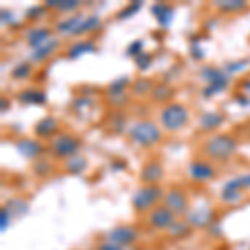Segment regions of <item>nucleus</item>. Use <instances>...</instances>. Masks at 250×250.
<instances>
[{
    "instance_id": "nucleus-12",
    "label": "nucleus",
    "mask_w": 250,
    "mask_h": 250,
    "mask_svg": "<svg viewBox=\"0 0 250 250\" xmlns=\"http://www.w3.org/2000/svg\"><path fill=\"white\" fill-rule=\"evenodd\" d=\"M15 148L20 155H23L25 159H37L43 154V145L35 139H20L15 142Z\"/></svg>"
},
{
    "instance_id": "nucleus-25",
    "label": "nucleus",
    "mask_w": 250,
    "mask_h": 250,
    "mask_svg": "<svg viewBox=\"0 0 250 250\" xmlns=\"http://www.w3.org/2000/svg\"><path fill=\"white\" fill-rule=\"evenodd\" d=\"M244 188H250V173H244V175H239L235 179H230L224 185V190L242 192Z\"/></svg>"
},
{
    "instance_id": "nucleus-44",
    "label": "nucleus",
    "mask_w": 250,
    "mask_h": 250,
    "mask_svg": "<svg viewBox=\"0 0 250 250\" xmlns=\"http://www.w3.org/2000/svg\"><path fill=\"white\" fill-rule=\"evenodd\" d=\"M12 20H14V17H12V14H10V12H5V10H2V22L3 23H10L12 22Z\"/></svg>"
},
{
    "instance_id": "nucleus-2",
    "label": "nucleus",
    "mask_w": 250,
    "mask_h": 250,
    "mask_svg": "<svg viewBox=\"0 0 250 250\" xmlns=\"http://www.w3.org/2000/svg\"><path fill=\"white\" fill-rule=\"evenodd\" d=\"M237 140L229 134L213 135L204 144V154L213 160H227L235 154Z\"/></svg>"
},
{
    "instance_id": "nucleus-45",
    "label": "nucleus",
    "mask_w": 250,
    "mask_h": 250,
    "mask_svg": "<svg viewBox=\"0 0 250 250\" xmlns=\"http://www.w3.org/2000/svg\"><path fill=\"white\" fill-rule=\"evenodd\" d=\"M237 102H240L242 105H249L250 100L247 99V97H242V95H239V97H237Z\"/></svg>"
},
{
    "instance_id": "nucleus-32",
    "label": "nucleus",
    "mask_w": 250,
    "mask_h": 250,
    "mask_svg": "<svg viewBox=\"0 0 250 250\" xmlns=\"http://www.w3.org/2000/svg\"><path fill=\"white\" fill-rule=\"evenodd\" d=\"M7 210H9L10 213H14V215H22V213H25L27 212V204L23 202V200H19V199H15V200H10L9 204H7Z\"/></svg>"
},
{
    "instance_id": "nucleus-19",
    "label": "nucleus",
    "mask_w": 250,
    "mask_h": 250,
    "mask_svg": "<svg viewBox=\"0 0 250 250\" xmlns=\"http://www.w3.org/2000/svg\"><path fill=\"white\" fill-rule=\"evenodd\" d=\"M95 50H97V47L92 40H79V42L72 43V45L68 47L67 55L70 59H79V57H82V55L92 54V52H95Z\"/></svg>"
},
{
    "instance_id": "nucleus-46",
    "label": "nucleus",
    "mask_w": 250,
    "mask_h": 250,
    "mask_svg": "<svg viewBox=\"0 0 250 250\" xmlns=\"http://www.w3.org/2000/svg\"><path fill=\"white\" fill-rule=\"evenodd\" d=\"M7 108H9V100L2 99V112H5Z\"/></svg>"
},
{
    "instance_id": "nucleus-9",
    "label": "nucleus",
    "mask_w": 250,
    "mask_h": 250,
    "mask_svg": "<svg viewBox=\"0 0 250 250\" xmlns=\"http://www.w3.org/2000/svg\"><path fill=\"white\" fill-rule=\"evenodd\" d=\"M137 239H139V232L130 225H119V227H114L107 233V240L114 242V244L120 245L124 249L134 245Z\"/></svg>"
},
{
    "instance_id": "nucleus-30",
    "label": "nucleus",
    "mask_w": 250,
    "mask_h": 250,
    "mask_svg": "<svg viewBox=\"0 0 250 250\" xmlns=\"http://www.w3.org/2000/svg\"><path fill=\"white\" fill-rule=\"evenodd\" d=\"M152 88H154V83L150 80H137V82L132 83V92L134 95H145V94H150Z\"/></svg>"
},
{
    "instance_id": "nucleus-5",
    "label": "nucleus",
    "mask_w": 250,
    "mask_h": 250,
    "mask_svg": "<svg viewBox=\"0 0 250 250\" xmlns=\"http://www.w3.org/2000/svg\"><path fill=\"white\" fill-rule=\"evenodd\" d=\"M200 77H202L205 82H207V87L202 90V95L205 99H210L219 92H224L225 88L229 87V79L227 75L224 74V70L215 67H204L200 70Z\"/></svg>"
},
{
    "instance_id": "nucleus-26",
    "label": "nucleus",
    "mask_w": 250,
    "mask_h": 250,
    "mask_svg": "<svg viewBox=\"0 0 250 250\" xmlns=\"http://www.w3.org/2000/svg\"><path fill=\"white\" fill-rule=\"evenodd\" d=\"M150 95L155 102L162 104V102H167V100L173 95V90H172L170 85H167V83H159V85H155L154 88H152Z\"/></svg>"
},
{
    "instance_id": "nucleus-6",
    "label": "nucleus",
    "mask_w": 250,
    "mask_h": 250,
    "mask_svg": "<svg viewBox=\"0 0 250 250\" xmlns=\"http://www.w3.org/2000/svg\"><path fill=\"white\" fill-rule=\"evenodd\" d=\"M79 148L80 140L72 134H59L50 142V152L57 159H70V157L77 155Z\"/></svg>"
},
{
    "instance_id": "nucleus-35",
    "label": "nucleus",
    "mask_w": 250,
    "mask_h": 250,
    "mask_svg": "<svg viewBox=\"0 0 250 250\" xmlns=\"http://www.w3.org/2000/svg\"><path fill=\"white\" fill-rule=\"evenodd\" d=\"M142 52H144V40H134V42L127 47V54L134 59L139 57Z\"/></svg>"
},
{
    "instance_id": "nucleus-22",
    "label": "nucleus",
    "mask_w": 250,
    "mask_h": 250,
    "mask_svg": "<svg viewBox=\"0 0 250 250\" xmlns=\"http://www.w3.org/2000/svg\"><path fill=\"white\" fill-rule=\"evenodd\" d=\"M102 27V20L97 15H88V17H83V20L80 22V25L77 27V30L74 32V35H83L88 34V32H94L97 29Z\"/></svg>"
},
{
    "instance_id": "nucleus-20",
    "label": "nucleus",
    "mask_w": 250,
    "mask_h": 250,
    "mask_svg": "<svg viewBox=\"0 0 250 250\" xmlns=\"http://www.w3.org/2000/svg\"><path fill=\"white\" fill-rule=\"evenodd\" d=\"M57 47H59V40L50 39L43 47H40V48H37V50L32 52V55H30L32 62L40 63V62H43V60H47L55 50H57Z\"/></svg>"
},
{
    "instance_id": "nucleus-10",
    "label": "nucleus",
    "mask_w": 250,
    "mask_h": 250,
    "mask_svg": "<svg viewBox=\"0 0 250 250\" xmlns=\"http://www.w3.org/2000/svg\"><path fill=\"white\" fill-rule=\"evenodd\" d=\"M164 179V167L157 160H148L140 168V180L144 185H157Z\"/></svg>"
},
{
    "instance_id": "nucleus-23",
    "label": "nucleus",
    "mask_w": 250,
    "mask_h": 250,
    "mask_svg": "<svg viewBox=\"0 0 250 250\" xmlns=\"http://www.w3.org/2000/svg\"><path fill=\"white\" fill-rule=\"evenodd\" d=\"M87 168V160L80 155H74L67 159L65 162V172L72 173V175H80Z\"/></svg>"
},
{
    "instance_id": "nucleus-40",
    "label": "nucleus",
    "mask_w": 250,
    "mask_h": 250,
    "mask_svg": "<svg viewBox=\"0 0 250 250\" xmlns=\"http://www.w3.org/2000/svg\"><path fill=\"white\" fill-rule=\"evenodd\" d=\"M9 222H10V212L7 208H2V212H0V229H2V232L7 230Z\"/></svg>"
},
{
    "instance_id": "nucleus-31",
    "label": "nucleus",
    "mask_w": 250,
    "mask_h": 250,
    "mask_svg": "<svg viewBox=\"0 0 250 250\" xmlns=\"http://www.w3.org/2000/svg\"><path fill=\"white\" fill-rule=\"evenodd\" d=\"M140 9H142V2H139V0H135V2H132L128 7H125V9H122L119 12V17L120 20H124V19H130L132 15H135L137 12H139Z\"/></svg>"
},
{
    "instance_id": "nucleus-3",
    "label": "nucleus",
    "mask_w": 250,
    "mask_h": 250,
    "mask_svg": "<svg viewBox=\"0 0 250 250\" xmlns=\"http://www.w3.org/2000/svg\"><path fill=\"white\" fill-rule=\"evenodd\" d=\"M160 124L168 132H179L188 124V110L182 104H167L160 112Z\"/></svg>"
},
{
    "instance_id": "nucleus-33",
    "label": "nucleus",
    "mask_w": 250,
    "mask_h": 250,
    "mask_svg": "<svg viewBox=\"0 0 250 250\" xmlns=\"http://www.w3.org/2000/svg\"><path fill=\"white\" fill-rule=\"evenodd\" d=\"M30 74H32V65H30V63H19V65L12 70V77L20 79V80L27 79Z\"/></svg>"
},
{
    "instance_id": "nucleus-39",
    "label": "nucleus",
    "mask_w": 250,
    "mask_h": 250,
    "mask_svg": "<svg viewBox=\"0 0 250 250\" xmlns=\"http://www.w3.org/2000/svg\"><path fill=\"white\" fill-rule=\"evenodd\" d=\"M43 14H45V7H43V5H35V7H32V9L27 10V19H29V20H37V19L42 17Z\"/></svg>"
},
{
    "instance_id": "nucleus-29",
    "label": "nucleus",
    "mask_w": 250,
    "mask_h": 250,
    "mask_svg": "<svg viewBox=\"0 0 250 250\" xmlns=\"http://www.w3.org/2000/svg\"><path fill=\"white\" fill-rule=\"evenodd\" d=\"M128 87V79L127 77H120V79H117L114 80V82L108 85L107 88V92H108V95H120V94H125V88Z\"/></svg>"
},
{
    "instance_id": "nucleus-27",
    "label": "nucleus",
    "mask_w": 250,
    "mask_h": 250,
    "mask_svg": "<svg viewBox=\"0 0 250 250\" xmlns=\"http://www.w3.org/2000/svg\"><path fill=\"white\" fill-rule=\"evenodd\" d=\"M215 7L222 12H239L247 7V2H244V0H220V2H215Z\"/></svg>"
},
{
    "instance_id": "nucleus-18",
    "label": "nucleus",
    "mask_w": 250,
    "mask_h": 250,
    "mask_svg": "<svg viewBox=\"0 0 250 250\" xmlns=\"http://www.w3.org/2000/svg\"><path fill=\"white\" fill-rule=\"evenodd\" d=\"M50 40V30L45 29V27H37V29H32L27 35V42L29 45L37 50V48L43 47L45 43Z\"/></svg>"
},
{
    "instance_id": "nucleus-14",
    "label": "nucleus",
    "mask_w": 250,
    "mask_h": 250,
    "mask_svg": "<svg viewBox=\"0 0 250 250\" xmlns=\"http://www.w3.org/2000/svg\"><path fill=\"white\" fill-rule=\"evenodd\" d=\"M57 130H59V122L54 117H43L34 127V134L39 139H50V137L57 134Z\"/></svg>"
},
{
    "instance_id": "nucleus-21",
    "label": "nucleus",
    "mask_w": 250,
    "mask_h": 250,
    "mask_svg": "<svg viewBox=\"0 0 250 250\" xmlns=\"http://www.w3.org/2000/svg\"><path fill=\"white\" fill-rule=\"evenodd\" d=\"M85 15H70V17L60 20L57 23V30L60 34H68V35H74V32L77 30V27L80 25V22L83 20Z\"/></svg>"
},
{
    "instance_id": "nucleus-17",
    "label": "nucleus",
    "mask_w": 250,
    "mask_h": 250,
    "mask_svg": "<svg viewBox=\"0 0 250 250\" xmlns=\"http://www.w3.org/2000/svg\"><path fill=\"white\" fill-rule=\"evenodd\" d=\"M224 120H225V117L219 114V112H205V114L200 115L199 125L202 130L212 132V130H217V128L224 124Z\"/></svg>"
},
{
    "instance_id": "nucleus-38",
    "label": "nucleus",
    "mask_w": 250,
    "mask_h": 250,
    "mask_svg": "<svg viewBox=\"0 0 250 250\" xmlns=\"http://www.w3.org/2000/svg\"><path fill=\"white\" fill-rule=\"evenodd\" d=\"M249 65V60H239V62H230L227 63V72L229 74H237V72H242L244 68H247Z\"/></svg>"
},
{
    "instance_id": "nucleus-4",
    "label": "nucleus",
    "mask_w": 250,
    "mask_h": 250,
    "mask_svg": "<svg viewBox=\"0 0 250 250\" xmlns=\"http://www.w3.org/2000/svg\"><path fill=\"white\" fill-rule=\"evenodd\" d=\"M162 199L164 190L159 185H142L132 197V207L137 212H150Z\"/></svg>"
},
{
    "instance_id": "nucleus-37",
    "label": "nucleus",
    "mask_w": 250,
    "mask_h": 250,
    "mask_svg": "<svg viewBox=\"0 0 250 250\" xmlns=\"http://www.w3.org/2000/svg\"><path fill=\"white\" fill-rule=\"evenodd\" d=\"M220 197H222V200H224L225 204H235L237 200H240L242 192H235V190H222Z\"/></svg>"
},
{
    "instance_id": "nucleus-34",
    "label": "nucleus",
    "mask_w": 250,
    "mask_h": 250,
    "mask_svg": "<svg viewBox=\"0 0 250 250\" xmlns=\"http://www.w3.org/2000/svg\"><path fill=\"white\" fill-rule=\"evenodd\" d=\"M32 168H34L35 175H39V177H45L52 172V167L45 162V160H37V162H34Z\"/></svg>"
},
{
    "instance_id": "nucleus-41",
    "label": "nucleus",
    "mask_w": 250,
    "mask_h": 250,
    "mask_svg": "<svg viewBox=\"0 0 250 250\" xmlns=\"http://www.w3.org/2000/svg\"><path fill=\"white\" fill-rule=\"evenodd\" d=\"M99 250H124V247H120V245H117L110 240H105L99 245Z\"/></svg>"
},
{
    "instance_id": "nucleus-36",
    "label": "nucleus",
    "mask_w": 250,
    "mask_h": 250,
    "mask_svg": "<svg viewBox=\"0 0 250 250\" xmlns=\"http://www.w3.org/2000/svg\"><path fill=\"white\" fill-rule=\"evenodd\" d=\"M152 60H154V59H152V55L142 52L139 57H135V63H137V67H139V70H147V68L150 67Z\"/></svg>"
},
{
    "instance_id": "nucleus-16",
    "label": "nucleus",
    "mask_w": 250,
    "mask_h": 250,
    "mask_svg": "<svg viewBox=\"0 0 250 250\" xmlns=\"http://www.w3.org/2000/svg\"><path fill=\"white\" fill-rule=\"evenodd\" d=\"M19 100L27 105H42L47 102V94L39 88H25V90L19 92Z\"/></svg>"
},
{
    "instance_id": "nucleus-8",
    "label": "nucleus",
    "mask_w": 250,
    "mask_h": 250,
    "mask_svg": "<svg viewBox=\"0 0 250 250\" xmlns=\"http://www.w3.org/2000/svg\"><path fill=\"white\" fill-rule=\"evenodd\" d=\"M148 224L157 230H168L175 224V213L168 210L165 205H157L148 213Z\"/></svg>"
},
{
    "instance_id": "nucleus-42",
    "label": "nucleus",
    "mask_w": 250,
    "mask_h": 250,
    "mask_svg": "<svg viewBox=\"0 0 250 250\" xmlns=\"http://www.w3.org/2000/svg\"><path fill=\"white\" fill-rule=\"evenodd\" d=\"M110 99H112V104H114L115 107H120L127 102L128 97H127V94H120V95H112Z\"/></svg>"
},
{
    "instance_id": "nucleus-13",
    "label": "nucleus",
    "mask_w": 250,
    "mask_h": 250,
    "mask_svg": "<svg viewBox=\"0 0 250 250\" xmlns=\"http://www.w3.org/2000/svg\"><path fill=\"white\" fill-rule=\"evenodd\" d=\"M213 220V212L207 207H202V208H195L193 212L187 213V224L190 227H195V229H204V227H208Z\"/></svg>"
},
{
    "instance_id": "nucleus-11",
    "label": "nucleus",
    "mask_w": 250,
    "mask_h": 250,
    "mask_svg": "<svg viewBox=\"0 0 250 250\" xmlns=\"http://www.w3.org/2000/svg\"><path fill=\"white\" fill-rule=\"evenodd\" d=\"M188 175L195 182H208V180L215 179V168L204 160H193L188 165Z\"/></svg>"
},
{
    "instance_id": "nucleus-47",
    "label": "nucleus",
    "mask_w": 250,
    "mask_h": 250,
    "mask_svg": "<svg viewBox=\"0 0 250 250\" xmlns=\"http://www.w3.org/2000/svg\"><path fill=\"white\" fill-rule=\"evenodd\" d=\"M244 88H245V90H247V92H250V80H245Z\"/></svg>"
},
{
    "instance_id": "nucleus-28",
    "label": "nucleus",
    "mask_w": 250,
    "mask_h": 250,
    "mask_svg": "<svg viewBox=\"0 0 250 250\" xmlns=\"http://www.w3.org/2000/svg\"><path fill=\"white\" fill-rule=\"evenodd\" d=\"M188 232H190V225L187 222H175L167 230L168 235L173 237V239H182V237L188 235Z\"/></svg>"
},
{
    "instance_id": "nucleus-24",
    "label": "nucleus",
    "mask_w": 250,
    "mask_h": 250,
    "mask_svg": "<svg viewBox=\"0 0 250 250\" xmlns=\"http://www.w3.org/2000/svg\"><path fill=\"white\" fill-rule=\"evenodd\" d=\"M45 7L60 12H74L80 7V2H77V0H47Z\"/></svg>"
},
{
    "instance_id": "nucleus-1",
    "label": "nucleus",
    "mask_w": 250,
    "mask_h": 250,
    "mask_svg": "<svg viewBox=\"0 0 250 250\" xmlns=\"http://www.w3.org/2000/svg\"><path fill=\"white\" fill-rule=\"evenodd\" d=\"M128 137L132 142L140 147H152L162 140V132H160L159 125L152 120H139L130 127Z\"/></svg>"
},
{
    "instance_id": "nucleus-43",
    "label": "nucleus",
    "mask_w": 250,
    "mask_h": 250,
    "mask_svg": "<svg viewBox=\"0 0 250 250\" xmlns=\"http://www.w3.org/2000/svg\"><path fill=\"white\" fill-rule=\"evenodd\" d=\"M192 57H195L197 60L204 59V50L199 47V42H192Z\"/></svg>"
},
{
    "instance_id": "nucleus-7",
    "label": "nucleus",
    "mask_w": 250,
    "mask_h": 250,
    "mask_svg": "<svg viewBox=\"0 0 250 250\" xmlns=\"http://www.w3.org/2000/svg\"><path fill=\"white\" fill-rule=\"evenodd\" d=\"M164 205L177 215H187L188 213V199L180 188H170L164 193Z\"/></svg>"
},
{
    "instance_id": "nucleus-15",
    "label": "nucleus",
    "mask_w": 250,
    "mask_h": 250,
    "mask_svg": "<svg viewBox=\"0 0 250 250\" xmlns=\"http://www.w3.org/2000/svg\"><path fill=\"white\" fill-rule=\"evenodd\" d=\"M152 14H154L155 20L159 22L160 27H168L173 19V14H175V10H173L172 5H168V3H164V2H157L152 5Z\"/></svg>"
}]
</instances>
